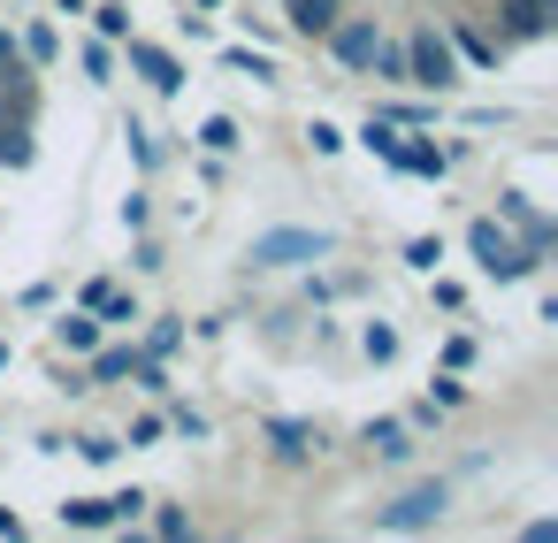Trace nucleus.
<instances>
[{"mask_svg":"<svg viewBox=\"0 0 558 543\" xmlns=\"http://www.w3.org/2000/svg\"><path fill=\"white\" fill-rule=\"evenodd\" d=\"M444 367H459V375L474 367V329H451V337H444Z\"/></svg>","mask_w":558,"mask_h":543,"instance_id":"38","label":"nucleus"},{"mask_svg":"<svg viewBox=\"0 0 558 543\" xmlns=\"http://www.w3.org/2000/svg\"><path fill=\"white\" fill-rule=\"evenodd\" d=\"M85 16H93V39H116V47L131 39V0H93Z\"/></svg>","mask_w":558,"mask_h":543,"instance_id":"24","label":"nucleus"},{"mask_svg":"<svg viewBox=\"0 0 558 543\" xmlns=\"http://www.w3.org/2000/svg\"><path fill=\"white\" fill-rule=\"evenodd\" d=\"M70 444H77L85 467H116V451H123V436H108V429H85V436H70Z\"/></svg>","mask_w":558,"mask_h":543,"instance_id":"30","label":"nucleus"},{"mask_svg":"<svg viewBox=\"0 0 558 543\" xmlns=\"http://www.w3.org/2000/svg\"><path fill=\"white\" fill-rule=\"evenodd\" d=\"M54 9H62V16H85V9H93V0H54Z\"/></svg>","mask_w":558,"mask_h":543,"instance_id":"45","label":"nucleus"},{"mask_svg":"<svg viewBox=\"0 0 558 543\" xmlns=\"http://www.w3.org/2000/svg\"><path fill=\"white\" fill-rule=\"evenodd\" d=\"M77 306H93L100 329H138V291H123L116 276H93V283L77 291Z\"/></svg>","mask_w":558,"mask_h":543,"instance_id":"13","label":"nucleus"},{"mask_svg":"<svg viewBox=\"0 0 558 543\" xmlns=\"http://www.w3.org/2000/svg\"><path fill=\"white\" fill-rule=\"evenodd\" d=\"M16 55H24V62H32V70H54V62H62V32H54V24H39V16H32V24H24V32H16Z\"/></svg>","mask_w":558,"mask_h":543,"instance_id":"18","label":"nucleus"},{"mask_svg":"<svg viewBox=\"0 0 558 543\" xmlns=\"http://www.w3.org/2000/svg\"><path fill=\"white\" fill-rule=\"evenodd\" d=\"M466 398H474V390H466V375H459V367H436V375H428V406H444V413H459Z\"/></svg>","mask_w":558,"mask_h":543,"instance_id":"26","label":"nucleus"},{"mask_svg":"<svg viewBox=\"0 0 558 543\" xmlns=\"http://www.w3.org/2000/svg\"><path fill=\"white\" fill-rule=\"evenodd\" d=\"M383 39H390V32H383L375 16H352V9H344V16H337V24L322 32V47H329V62H337V70H352V77H367V70H375V55H383Z\"/></svg>","mask_w":558,"mask_h":543,"instance_id":"5","label":"nucleus"},{"mask_svg":"<svg viewBox=\"0 0 558 543\" xmlns=\"http://www.w3.org/2000/svg\"><path fill=\"white\" fill-rule=\"evenodd\" d=\"M62 528H77V535H108L116 520H108V497H62Z\"/></svg>","mask_w":558,"mask_h":543,"instance_id":"23","label":"nucleus"},{"mask_svg":"<svg viewBox=\"0 0 558 543\" xmlns=\"http://www.w3.org/2000/svg\"><path fill=\"white\" fill-rule=\"evenodd\" d=\"M131 367H138V345H131V337H123V345H108V337H100V345L85 352V375H93V390H100V383H131Z\"/></svg>","mask_w":558,"mask_h":543,"instance_id":"15","label":"nucleus"},{"mask_svg":"<svg viewBox=\"0 0 558 543\" xmlns=\"http://www.w3.org/2000/svg\"><path fill=\"white\" fill-rule=\"evenodd\" d=\"M428 306H444V314H466V283L436 276V283H428Z\"/></svg>","mask_w":558,"mask_h":543,"instance_id":"37","label":"nucleus"},{"mask_svg":"<svg viewBox=\"0 0 558 543\" xmlns=\"http://www.w3.org/2000/svg\"><path fill=\"white\" fill-rule=\"evenodd\" d=\"M398 47H405V85H421V93H436V100L466 85V70H459L451 39H444L436 24H421V32H413V39H398Z\"/></svg>","mask_w":558,"mask_h":543,"instance_id":"2","label":"nucleus"},{"mask_svg":"<svg viewBox=\"0 0 558 543\" xmlns=\"http://www.w3.org/2000/svg\"><path fill=\"white\" fill-rule=\"evenodd\" d=\"M329 253H337V238H329V230H299V222L260 230V238L245 245V261H253V268H322Z\"/></svg>","mask_w":558,"mask_h":543,"instance_id":"4","label":"nucleus"},{"mask_svg":"<svg viewBox=\"0 0 558 543\" xmlns=\"http://www.w3.org/2000/svg\"><path fill=\"white\" fill-rule=\"evenodd\" d=\"M54 299H62V291H54V283H24V291H16V306H24V314H47V306H54Z\"/></svg>","mask_w":558,"mask_h":543,"instance_id":"39","label":"nucleus"},{"mask_svg":"<svg viewBox=\"0 0 558 543\" xmlns=\"http://www.w3.org/2000/svg\"><path fill=\"white\" fill-rule=\"evenodd\" d=\"M116 62H123L131 77H146V85H154L161 100H177V93H184V77H192V70H184V62H177L169 47H154V39H138V32H131V39L116 47Z\"/></svg>","mask_w":558,"mask_h":543,"instance_id":"8","label":"nucleus"},{"mask_svg":"<svg viewBox=\"0 0 558 543\" xmlns=\"http://www.w3.org/2000/svg\"><path fill=\"white\" fill-rule=\"evenodd\" d=\"M222 70H230V77H253V85H276V62H268L260 47H222Z\"/></svg>","mask_w":558,"mask_h":543,"instance_id":"25","label":"nucleus"},{"mask_svg":"<svg viewBox=\"0 0 558 543\" xmlns=\"http://www.w3.org/2000/svg\"><path fill=\"white\" fill-rule=\"evenodd\" d=\"M360 360L390 367V360H398V329H390V322H367V329H360Z\"/></svg>","mask_w":558,"mask_h":543,"instance_id":"29","label":"nucleus"},{"mask_svg":"<svg viewBox=\"0 0 558 543\" xmlns=\"http://www.w3.org/2000/svg\"><path fill=\"white\" fill-rule=\"evenodd\" d=\"M77 62H85V77H93V85H116V39H85V47H77Z\"/></svg>","mask_w":558,"mask_h":543,"instance_id":"27","label":"nucleus"},{"mask_svg":"<svg viewBox=\"0 0 558 543\" xmlns=\"http://www.w3.org/2000/svg\"><path fill=\"white\" fill-rule=\"evenodd\" d=\"M161 413H169V429H177V436H192V444H199V436H207V413H199V406H184V398H177V390H169V398H161Z\"/></svg>","mask_w":558,"mask_h":543,"instance_id":"32","label":"nucleus"},{"mask_svg":"<svg viewBox=\"0 0 558 543\" xmlns=\"http://www.w3.org/2000/svg\"><path fill=\"white\" fill-rule=\"evenodd\" d=\"M383 123H398V131H436L444 123V108H436V93L428 100H390V108H375Z\"/></svg>","mask_w":558,"mask_h":543,"instance_id":"21","label":"nucleus"},{"mask_svg":"<svg viewBox=\"0 0 558 543\" xmlns=\"http://www.w3.org/2000/svg\"><path fill=\"white\" fill-rule=\"evenodd\" d=\"M100 337H108V329H100V314H93V306H62V314H54V352L85 360Z\"/></svg>","mask_w":558,"mask_h":543,"instance_id":"14","label":"nucleus"},{"mask_svg":"<svg viewBox=\"0 0 558 543\" xmlns=\"http://www.w3.org/2000/svg\"><path fill=\"white\" fill-rule=\"evenodd\" d=\"M466 123H474V131H505V123H512V108H474Z\"/></svg>","mask_w":558,"mask_h":543,"instance_id":"42","label":"nucleus"},{"mask_svg":"<svg viewBox=\"0 0 558 543\" xmlns=\"http://www.w3.org/2000/svg\"><path fill=\"white\" fill-rule=\"evenodd\" d=\"M131 268H138V276H161V268H169L161 238H138V245H131Z\"/></svg>","mask_w":558,"mask_h":543,"instance_id":"36","label":"nucleus"},{"mask_svg":"<svg viewBox=\"0 0 558 543\" xmlns=\"http://www.w3.org/2000/svg\"><path fill=\"white\" fill-rule=\"evenodd\" d=\"M444 512H451V482L428 474V482H405L390 505H375V528H383V535H421V528H436Z\"/></svg>","mask_w":558,"mask_h":543,"instance_id":"3","label":"nucleus"},{"mask_svg":"<svg viewBox=\"0 0 558 543\" xmlns=\"http://www.w3.org/2000/svg\"><path fill=\"white\" fill-rule=\"evenodd\" d=\"M405 429H413V436H436V429H444V406H428V398H421V406L405 413Z\"/></svg>","mask_w":558,"mask_h":543,"instance_id":"40","label":"nucleus"},{"mask_svg":"<svg viewBox=\"0 0 558 543\" xmlns=\"http://www.w3.org/2000/svg\"><path fill=\"white\" fill-rule=\"evenodd\" d=\"M497 222H505V230H512L527 253H543V261L558 253V222H550V215H543L527 192H497Z\"/></svg>","mask_w":558,"mask_h":543,"instance_id":"10","label":"nucleus"},{"mask_svg":"<svg viewBox=\"0 0 558 543\" xmlns=\"http://www.w3.org/2000/svg\"><path fill=\"white\" fill-rule=\"evenodd\" d=\"M161 436H169V413H131V429H123L131 451H146V444H161Z\"/></svg>","mask_w":558,"mask_h":543,"instance_id":"33","label":"nucleus"},{"mask_svg":"<svg viewBox=\"0 0 558 543\" xmlns=\"http://www.w3.org/2000/svg\"><path fill=\"white\" fill-rule=\"evenodd\" d=\"M360 444H367V459H375V467H398V474L421 459V436L405 429V413H375V421L360 429Z\"/></svg>","mask_w":558,"mask_h":543,"instance_id":"11","label":"nucleus"},{"mask_svg":"<svg viewBox=\"0 0 558 543\" xmlns=\"http://www.w3.org/2000/svg\"><path fill=\"white\" fill-rule=\"evenodd\" d=\"M16 62V32H0V70H9Z\"/></svg>","mask_w":558,"mask_h":543,"instance_id":"44","label":"nucleus"},{"mask_svg":"<svg viewBox=\"0 0 558 543\" xmlns=\"http://www.w3.org/2000/svg\"><path fill=\"white\" fill-rule=\"evenodd\" d=\"M398 261H405L413 276H436V261H444V238H405V245H398Z\"/></svg>","mask_w":558,"mask_h":543,"instance_id":"31","label":"nucleus"},{"mask_svg":"<svg viewBox=\"0 0 558 543\" xmlns=\"http://www.w3.org/2000/svg\"><path fill=\"white\" fill-rule=\"evenodd\" d=\"M39 161V123L32 116H0V169H32Z\"/></svg>","mask_w":558,"mask_h":543,"instance_id":"16","label":"nucleus"},{"mask_svg":"<svg viewBox=\"0 0 558 543\" xmlns=\"http://www.w3.org/2000/svg\"><path fill=\"white\" fill-rule=\"evenodd\" d=\"M466 253H474V268H482L489 283H527V276H543V253H527L497 215L466 222Z\"/></svg>","mask_w":558,"mask_h":543,"instance_id":"1","label":"nucleus"},{"mask_svg":"<svg viewBox=\"0 0 558 543\" xmlns=\"http://www.w3.org/2000/svg\"><path fill=\"white\" fill-rule=\"evenodd\" d=\"M550 9H558V0H550Z\"/></svg>","mask_w":558,"mask_h":543,"instance_id":"47","label":"nucleus"},{"mask_svg":"<svg viewBox=\"0 0 558 543\" xmlns=\"http://www.w3.org/2000/svg\"><path fill=\"white\" fill-rule=\"evenodd\" d=\"M0 367H9V337H0Z\"/></svg>","mask_w":558,"mask_h":543,"instance_id":"46","label":"nucleus"},{"mask_svg":"<svg viewBox=\"0 0 558 543\" xmlns=\"http://www.w3.org/2000/svg\"><path fill=\"white\" fill-rule=\"evenodd\" d=\"M283 16H291V32H299V39H322V32L344 16V0H283Z\"/></svg>","mask_w":558,"mask_h":543,"instance_id":"17","label":"nucleus"},{"mask_svg":"<svg viewBox=\"0 0 558 543\" xmlns=\"http://www.w3.org/2000/svg\"><path fill=\"white\" fill-rule=\"evenodd\" d=\"M0 535H9V543L24 535V512H16V505H0Z\"/></svg>","mask_w":558,"mask_h":543,"instance_id":"43","label":"nucleus"},{"mask_svg":"<svg viewBox=\"0 0 558 543\" xmlns=\"http://www.w3.org/2000/svg\"><path fill=\"white\" fill-rule=\"evenodd\" d=\"M444 39H451L459 70H497V62H505L497 32H489V24H474V16H451V24H444Z\"/></svg>","mask_w":558,"mask_h":543,"instance_id":"12","label":"nucleus"},{"mask_svg":"<svg viewBox=\"0 0 558 543\" xmlns=\"http://www.w3.org/2000/svg\"><path fill=\"white\" fill-rule=\"evenodd\" d=\"M123 146H131V161H138V177H161V161H169V146H161V131L154 123H123Z\"/></svg>","mask_w":558,"mask_h":543,"instance_id":"19","label":"nucleus"},{"mask_svg":"<svg viewBox=\"0 0 558 543\" xmlns=\"http://www.w3.org/2000/svg\"><path fill=\"white\" fill-rule=\"evenodd\" d=\"M138 322H146V314H138ZM184 337H192V329H184L177 314H154V322H146V345H138V352H154V360H177V352H184Z\"/></svg>","mask_w":558,"mask_h":543,"instance_id":"22","label":"nucleus"},{"mask_svg":"<svg viewBox=\"0 0 558 543\" xmlns=\"http://www.w3.org/2000/svg\"><path fill=\"white\" fill-rule=\"evenodd\" d=\"M268 459L276 467H314L322 451H329V436H322V421H306V413H268Z\"/></svg>","mask_w":558,"mask_h":543,"instance_id":"6","label":"nucleus"},{"mask_svg":"<svg viewBox=\"0 0 558 543\" xmlns=\"http://www.w3.org/2000/svg\"><path fill=\"white\" fill-rule=\"evenodd\" d=\"M199 154H222V161H230V154H238V116H207V123H199Z\"/></svg>","mask_w":558,"mask_h":543,"instance_id":"28","label":"nucleus"},{"mask_svg":"<svg viewBox=\"0 0 558 543\" xmlns=\"http://www.w3.org/2000/svg\"><path fill=\"white\" fill-rule=\"evenodd\" d=\"M383 169L390 177H421V184H444L459 161H451V146H436V138H421V131H398L390 138V154H383Z\"/></svg>","mask_w":558,"mask_h":543,"instance_id":"9","label":"nucleus"},{"mask_svg":"<svg viewBox=\"0 0 558 543\" xmlns=\"http://www.w3.org/2000/svg\"><path fill=\"white\" fill-rule=\"evenodd\" d=\"M306 146H314V154H344L352 138H344L337 123H322V116H314V123H306Z\"/></svg>","mask_w":558,"mask_h":543,"instance_id":"35","label":"nucleus"},{"mask_svg":"<svg viewBox=\"0 0 558 543\" xmlns=\"http://www.w3.org/2000/svg\"><path fill=\"white\" fill-rule=\"evenodd\" d=\"M489 32H497L505 55H512V47H543V39L558 32V9H550V0H497Z\"/></svg>","mask_w":558,"mask_h":543,"instance_id":"7","label":"nucleus"},{"mask_svg":"<svg viewBox=\"0 0 558 543\" xmlns=\"http://www.w3.org/2000/svg\"><path fill=\"white\" fill-rule=\"evenodd\" d=\"M138 528H154L161 543H192V535H199V520H192L184 505H161V497H146V520H138Z\"/></svg>","mask_w":558,"mask_h":543,"instance_id":"20","label":"nucleus"},{"mask_svg":"<svg viewBox=\"0 0 558 543\" xmlns=\"http://www.w3.org/2000/svg\"><path fill=\"white\" fill-rule=\"evenodd\" d=\"M108 520H116V528H138V520H146V490H138V482L116 490V497H108Z\"/></svg>","mask_w":558,"mask_h":543,"instance_id":"34","label":"nucleus"},{"mask_svg":"<svg viewBox=\"0 0 558 543\" xmlns=\"http://www.w3.org/2000/svg\"><path fill=\"white\" fill-rule=\"evenodd\" d=\"M146 215H154V192H131L123 200V230H146Z\"/></svg>","mask_w":558,"mask_h":543,"instance_id":"41","label":"nucleus"}]
</instances>
